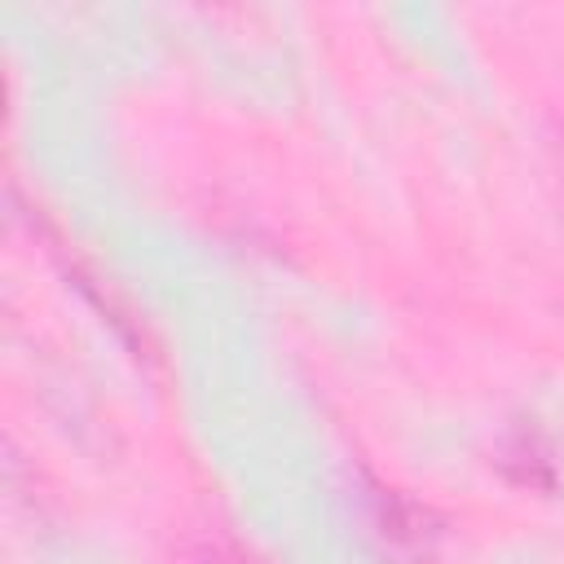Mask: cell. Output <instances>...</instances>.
Segmentation results:
<instances>
[{
    "label": "cell",
    "mask_w": 564,
    "mask_h": 564,
    "mask_svg": "<svg viewBox=\"0 0 564 564\" xmlns=\"http://www.w3.org/2000/svg\"><path fill=\"white\" fill-rule=\"evenodd\" d=\"M375 524H379L383 542L405 551V555H432V546L441 538L432 511L401 498L397 489H375Z\"/></svg>",
    "instance_id": "obj_1"
},
{
    "label": "cell",
    "mask_w": 564,
    "mask_h": 564,
    "mask_svg": "<svg viewBox=\"0 0 564 564\" xmlns=\"http://www.w3.org/2000/svg\"><path fill=\"white\" fill-rule=\"evenodd\" d=\"M502 471L516 480V485H533V489H551L555 485V471H551V458L546 449L538 445V436L529 432H516L507 445H502Z\"/></svg>",
    "instance_id": "obj_2"
},
{
    "label": "cell",
    "mask_w": 564,
    "mask_h": 564,
    "mask_svg": "<svg viewBox=\"0 0 564 564\" xmlns=\"http://www.w3.org/2000/svg\"><path fill=\"white\" fill-rule=\"evenodd\" d=\"M203 564H251V560H242V555H234V551H225V546H207V551H203Z\"/></svg>",
    "instance_id": "obj_3"
}]
</instances>
